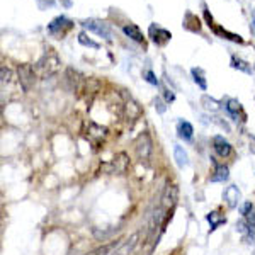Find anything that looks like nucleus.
Here are the masks:
<instances>
[{
  "instance_id": "1",
  "label": "nucleus",
  "mask_w": 255,
  "mask_h": 255,
  "mask_svg": "<svg viewBox=\"0 0 255 255\" xmlns=\"http://www.w3.org/2000/svg\"><path fill=\"white\" fill-rule=\"evenodd\" d=\"M34 68H36V72H38V77H43V79L44 77H51L61 68V60L53 49H48L39 58Z\"/></svg>"
},
{
  "instance_id": "2",
  "label": "nucleus",
  "mask_w": 255,
  "mask_h": 255,
  "mask_svg": "<svg viewBox=\"0 0 255 255\" xmlns=\"http://www.w3.org/2000/svg\"><path fill=\"white\" fill-rule=\"evenodd\" d=\"M134 151H136V157L139 162H150V157L153 153V141H151V136L146 133H141L134 141Z\"/></svg>"
},
{
  "instance_id": "3",
  "label": "nucleus",
  "mask_w": 255,
  "mask_h": 255,
  "mask_svg": "<svg viewBox=\"0 0 255 255\" xmlns=\"http://www.w3.org/2000/svg\"><path fill=\"white\" fill-rule=\"evenodd\" d=\"M17 75H19V84H20V87H22V90L24 92H29V90L34 87L36 79H38V72H36V68L29 63L19 65Z\"/></svg>"
},
{
  "instance_id": "4",
  "label": "nucleus",
  "mask_w": 255,
  "mask_h": 255,
  "mask_svg": "<svg viewBox=\"0 0 255 255\" xmlns=\"http://www.w3.org/2000/svg\"><path fill=\"white\" fill-rule=\"evenodd\" d=\"M128 168H129V157H128V153H125V151H119L109 163L102 165V170L104 172H108V174H118V175L126 174Z\"/></svg>"
},
{
  "instance_id": "5",
  "label": "nucleus",
  "mask_w": 255,
  "mask_h": 255,
  "mask_svg": "<svg viewBox=\"0 0 255 255\" xmlns=\"http://www.w3.org/2000/svg\"><path fill=\"white\" fill-rule=\"evenodd\" d=\"M139 244H141V232H134L133 235H129L126 240H123L121 244L113 250L111 255H133L136 252Z\"/></svg>"
},
{
  "instance_id": "6",
  "label": "nucleus",
  "mask_w": 255,
  "mask_h": 255,
  "mask_svg": "<svg viewBox=\"0 0 255 255\" xmlns=\"http://www.w3.org/2000/svg\"><path fill=\"white\" fill-rule=\"evenodd\" d=\"M80 26L85 27V29H89L90 32H96L97 36L104 38L106 41L113 39V31H111L109 24L102 22V20H99V19H84L80 22Z\"/></svg>"
},
{
  "instance_id": "7",
  "label": "nucleus",
  "mask_w": 255,
  "mask_h": 255,
  "mask_svg": "<svg viewBox=\"0 0 255 255\" xmlns=\"http://www.w3.org/2000/svg\"><path fill=\"white\" fill-rule=\"evenodd\" d=\"M73 27V22L65 15H58L48 24V32L53 36V38H58L61 39L67 32Z\"/></svg>"
},
{
  "instance_id": "8",
  "label": "nucleus",
  "mask_w": 255,
  "mask_h": 255,
  "mask_svg": "<svg viewBox=\"0 0 255 255\" xmlns=\"http://www.w3.org/2000/svg\"><path fill=\"white\" fill-rule=\"evenodd\" d=\"M177 201H179V189H177L175 184L167 182L165 191H163V194H162V206L160 208H162L163 211L168 215V213L174 211Z\"/></svg>"
},
{
  "instance_id": "9",
  "label": "nucleus",
  "mask_w": 255,
  "mask_h": 255,
  "mask_svg": "<svg viewBox=\"0 0 255 255\" xmlns=\"http://www.w3.org/2000/svg\"><path fill=\"white\" fill-rule=\"evenodd\" d=\"M148 34H150L151 41H153L155 44H158V46L167 44L168 41H170V38H172L170 32H168L167 29H163V27L157 26V24H151L150 29H148Z\"/></svg>"
},
{
  "instance_id": "10",
  "label": "nucleus",
  "mask_w": 255,
  "mask_h": 255,
  "mask_svg": "<svg viewBox=\"0 0 255 255\" xmlns=\"http://www.w3.org/2000/svg\"><path fill=\"white\" fill-rule=\"evenodd\" d=\"M213 148H215L216 155H220L221 158L230 157V155H232V151H233V146L230 145V143L226 141L223 136H220V134L213 138Z\"/></svg>"
},
{
  "instance_id": "11",
  "label": "nucleus",
  "mask_w": 255,
  "mask_h": 255,
  "mask_svg": "<svg viewBox=\"0 0 255 255\" xmlns=\"http://www.w3.org/2000/svg\"><path fill=\"white\" fill-rule=\"evenodd\" d=\"M223 197H225L226 204H228V208H237L238 203H240V199H242L240 189H238L237 186H228L225 189Z\"/></svg>"
},
{
  "instance_id": "12",
  "label": "nucleus",
  "mask_w": 255,
  "mask_h": 255,
  "mask_svg": "<svg viewBox=\"0 0 255 255\" xmlns=\"http://www.w3.org/2000/svg\"><path fill=\"white\" fill-rule=\"evenodd\" d=\"M65 79H67V84H68L70 90H73V92H75V90H79L82 79H80V73L77 72V70L67 68V73H65Z\"/></svg>"
},
{
  "instance_id": "13",
  "label": "nucleus",
  "mask_w": 255,
  "mask_h": 255,
  "mask_svg": "<svg viewBox=\"0 0 255 255\" xmlns=\"http://www.w3.org/2000/svg\"><path fill=\"white\" fill-rule=\"evenodd\" d=\"M177 134H179V138L182 139H191L192 134H194V128L189 121H179L177 123Z\"/></svg>"
},
{
  "instance_id": "14",
  "label": "nucleus",
  "mask_w": 255,
  "mask_h": 255,
  "mask_svg": "<svg viewBox=\"0 0 255 255\" xmlns=\"http://www.w3.org/2000/svg\"><path fill=\"white\" fill-rule=\"evenodd\" d=\"M123 32H125L129 39L136 41V43H143V39H145L141 29H139L138 26H134V24H128V26H125L123 27Z\"/></svg>"
},
{
  "instance_id": "15",
  "label": "nucleus",
  "mask_w": 255,
  "mask_h": 255,
  "mask_svg": "<svg viewBox=\"0 0 255 255\" xmlns=\"http://www.w3.org/2000/svg\"><path fill=\"white\" fill-rule=\"evenodd\" d=\"M174 158H175L177 167L184 168L189 165V157H187V151L184 150V146H180V145L174 146Z\"/></svg>"
},
{
  "instance_id": "16",
  "label": "nucleus",
  "mask_w": 255,
  "mask_h": 255,
  "mask_svg": "<svg viewBox=\"0 0 255 255\" xmlns=\"http://www.w3.org/2000/svg\"><path fill=\"white\" fill-rule=\"evenodd\" d=\"M230 177V168L226 165H215V174L211 175V182H225Z\"/></svg>"
},
{
  "instance_id": "17",
  "label": "nucleus",
  "mask_w": 255,
  "mask_h": 255,
  "mask_svg": "<svg viewBox=\"0 0 255 255\" xmlns=\"http://www.w3.org/2000/svg\"><path fill=\"white\" fill-rule=\"evenodd\" d=\"M119 244H121V242H111V244H104V245L97 247V249L90 250V252H87L85 255H111V254H113V250L116 249Z\"/></svg>"
},
{
  "instance_id": "18",
  "label": "nucleus",
  "mask_w": 255,
  "mask_h": 255,
  "mask_svg": "<svg viewBox=\"0 0 255 255\" xmlns=\"http://www.w3.org/2000/svg\"><path fill=\"white\" fill-rule=\"evenodd\" d=\"M226 111H228V114L233 118V121H238V113L242 111V104L238 99H228L226 101Z\"/></svg>"
},
{
  "instance_id": "19",
  "label": "nucleus",
  "mask_w": 255,
  "mask_h": 255,
  "mask_svg": "<svg viewBox=\"0 0 255 255\" xmlns=\"http://www.w3.org/2000/svg\"><path fill=\"white\" fill-rule=\"evenodd\" d=\"M201 104H203V108L206 109V111H209V113H218V111H221L220 102H218L216 99L206 96V94L201 97Z\"/></svg>"
},
{
  "instance_id": "20",
  "label": "nucleus",
  "mask_w": 255,
  "mask_h": 255,
  "mask_svg": "<svg viewBox=\"0 0 255 255\" xmlns=\"http://www.w3.org/2000/svg\"><path fill=\"white\" fill-rule=\"evenodd\" d=\"M191 73H192V79H194V82L197 84V87L206 92V90H208V82H206V79H204V70L203 68H192Z\"/></svg>"
},
{
  "instance_id": "21",
  "label": "nucleus",
  "mask_w": 255,
  "mask_h": 255,
  "mask_svg": "<svg viewBox=\"0 0 255 255\" xmlns=\"http://www.w3.org/2000/svg\"><path fill=\"white\" fill-rule=\"evenodd\" d=\"M232 68H235V70H240V72H244V73H252V67H250V63L249 61H245V60H242V58H238V56L233 55L232 56Z\"/></svg>"
},
{
  "instance_id": "22",
  "label": "nucleus",
  "mask_w": 255,
  "mask_h": 255,
  "mask_svg": "<svg viewBox=\"0 0 255 255\" xmlns=\"http://www.w3.org/2000/svg\"><path fill=\"white\" fill-rule=\"evenodd\" d=\"M218 216V213H209L208 215V221L211 223V232H215V230L218 228L220 225H223V223H226V218H216Z\"/></svg>"
},
{
  "instance_id": "23",
  "label": "nucleus",
  "mask_w": 255,
  "mask_h": 255,
  "mask_svg": "<svg viewBox=\"0 0 255 255\" xmlns=\"http://www.w3.org/2000/svg\"><path fill=\"white\" fill-rule=\"evenodd\" d=\"M215 32L216 34H220V36H226V39H232V41H235V43H244V39L240 38L238 34H232V32H228V31H225L223 27H215Z\"/></svg>"
},
{
  "instance_id": "24",
  "label": "nucleus",
  "mask_w": 255,
  "mask_h": 255,
  "mask_svg": "<svg viewBox=\"0 0 255 255\" xmlns=\"http://www.w3.org/2000/svg\"><path fill=\"white\" fill-rule=\"evenodd\" d=\"M79 43L80 44H84V46H89V48H94V49H99L101 46H99V43H96V41H92L89 38L85 32H80L79 34Z\"/></svg>"
},
{
  "instance_id": "25",
  "label": "nucleus",
  "mask_w": 255,
  "mask_h": 255,
  "mask_svg": "<svg viewBox=\"0 0 255 255\" xmlns=\"http://www.w3.org/2000/svg\"><path fill=\"white\" fill-rule=\"evenodd\" d=\"M10 80H12V70L7 68L5 65H2V68H0V82L5 85V84H9Z\"/></svg>"
},
{
  "instance_id": "26",
  "label": "nucleus",
  "mask_w": 255,
  "mask_h": 255,
  "mask_svg": "<svg viewBox=\"0 0 255 255\" xmlns=\"http://www.w3.org/2000/svg\"><path fill=\"white\" fill-rule=\"evenodd\" d=\"M143 79H145L148 84H151V85H160V80L157 79V75H155L153 72H151V70H145V72H143Z\"/></svg>"
},
{
  "instance_id": "27",
  "label": "nucleus",
  "mask_w": 255,
  "mask_h": 255,
  "mask_svg": "<svg viewBox=\"0 0 255 255\" xmlns=\"http://www.w3.org/2000/svg\"><path fill=\"white\" fill-rule=\"evenodd\" d=\"M254 211V204L252 203H250V201H247V203H244V204H242V208H240V213H242V216H249L250 215V213H252Z\"/></svg>"
},
{
  "instance_id": "28",
  "label": "nucleus",
  "mask_w": 255,
  "mask_h": 255,
  "mask_svg": "<svg viewBox=\"0 0 255 255\" xmlns=\"http://www.w3.org/2000/svg\"><path fill=\"white\" fill-rule=\"evenodd\" d=\"M163 96H165V101L167 102H174L175 101V94L168 89H163Z\"/></svg>"
},
{
  "instance_id": "29",
  "label": "nucleus",
  "mask_w": 255,
  "mask_h": 255,
  "mask_svg": "<svg viewBox=\"0 0 255 255\" xmlns=\"http://www.w3.org/2000/svg\"><path fill=\"white\" fill-rule=\"evenodd\" d=\"M155 108L158 109V113H160V114L165 113V106H163V102L160 101V99H155Z\"/></svg>"
},
{
  "instance_id": "30",
  "label": "nucleus",
  "mask_w": 255,
  "mask_h": 255,
  "mask_svg": "<svg viewBox=\"0 0 255 255\" xmlns=\"http://www.w3.org/2000/svg\"><path fill=\"white\" fill-rule=\"evenodd\" d=\"M252 32H254V36H255V19L252 20Z\"/></svg>"
}]
</instances>
